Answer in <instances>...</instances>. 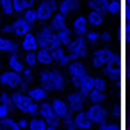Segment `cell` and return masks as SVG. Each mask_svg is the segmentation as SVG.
<instances>
[{
    "label": "cell",
    "mask_w": 130,
    "mask_h": 130,
    "mask_svg": "<svg viewBox=\"0 0 130 130\" xmlns=\"http://www.w3.org/2000/svg\"><path fill=\"white\" fill-rule=\"evenodd\" d=\"M39 85H42L48 92H62L67 88V74L61 70L45 68L39 73Z\"/></svg>",
    "instance_id": "cell-1"
},
{
    "label": "cell",
    "mask_w": 130,
    "mask_h": 130,
    "mask_svg": "<svg viewBox=\"0 0 130 130\" xmlns=\"http://www.w3.org/2000/svg\"><path fill=\"white\" fill-rule=\"evenodd\" d=\"M107 64H126V55L121 58L115 50H112L107 45L97 47L91 53V65L97 70H101Z\"/></svg>",
    "instance_id": "cell-2"
},
{
    "label": "cell",
    "mask_w": 130,
    "mask_h": 130,
    "mask_svg": "<svg viewBox=\"0 0 130 130\" xmlns=\"http://www.w3.org/2000/svg\"><path fill=\"white\" fill-rule=\"evenodd\" d=\"M12 100H14L15 110H18V112H21V113H24V115H29V117L38 115L39 103L33 101L26 92H21L20 89H18V91H14V92H12Z\"/></svg>",
    "instance_id": "cell-3"
},
{
    "label": "cell",
    "mask_w": 130,
    "mask_h": 130,
    "mask_svg": "<svg viewBox=\"0 0 130 130\" xmlns=\"http://www.w3.org/2000/svg\"><path fill=\"white\" fill-rule=\"evenodd\" d=\"M71 61H79V59H85L89 55V44L85 39V36H76L71 39V42L65 47Z\"/></svg>",
    "instance_id": "cell-4"
},
{
    "label": "cell",
    "mask_w": 130,
    "mask_h": 130,
    "mask_svg": "<svg viewBox=\"0 0 130 130\" xmlns=\"http://www.w3.org/2000/svg\"><path fill=\"white\" fill-rule=\"evenodd\" d=\"M59 2L58 0H41L36 6V15L39 23H47L58 12Z\"/></svg>",
    "instance_id": "cell-5"
},
{
    "label": "cell",
    "mask_w": 130,
    "mask_h": 130,
    "mask_svg": "<svg viewBox=\"0 0 130 130\" xmlns=\"http://www.w3.org/2000/svg\"><path fill=\"white\" fill-rule=\"evenodd\" d=\"M86 112L92 120L94 126H98L109 120V110L103 103H89V106L86 107Z\"/></svg>",
    "instance_id": "cell-6"
},
{
    "label": "cell",
    "mask_w": 130,
    "mask_h": 130,
    "mask_svg": "<svg viewBox=\"0 0 130 130\" xmlns=\"http://www.w3.org/2000/svg\"><path fill=\"white\" fill-rule=\"evenodd\" d=\"M67 103H68V106H70V110L73 112V113H77V112H80V110H85V107H86V104H88V98L86 95H83L80 91H71V92H68L67 94Z\"/></svg>",
    "instance_id": "cell-7"
},
{
    "label": "cell",
    "mask_w": 130,
    "mask_h": 130,
    "mask_svg": "<svg viewBox=\"0 0 130 130\" xmlns=\"http://www.w3.org/2000/svg\"><path fill=\"white\" fill-rule=\"evenodd\" d=\"M70 80H71V86L80 91L83 95H88L94 89V76H91L89 73L82 77H70Z\"/></svg>",
    "instance_id": "cell-8"
},
{
    "label": "cell",
    "mask_w": 130,
    "mask_h": 130,
    "mask_svg": "<svg viewBox=\"0 0 130 130\" xmlns=\"http://www.w3.org/2000/svg\"><path fill=\"white\" fill-rule=\"evenodd\" d=\"M2 79V85L9 88V89H18L20 85L23 83V76L21 73H17L14 70H6L0 74Z\"/></svg>",
    "instance_id": "cell-9"
},
{
    "label": "cell",
    "mask_w": 130,
    "mask_h": 130,
    "mask_svg": "<svg viewBox=\"0 0 130 130\" xmlns=\"http://www.w3.org/2000/svg\"><path fill=\"white\" fill-rule=\"evenodd\" d=\"M36 36H38L39 48H48L50 50V44H52V39L55 36V30L50 26H41L36 32Z\"/></svg>",
    "instance_id": "cell-10"
},
{
    "label": "cell",
    "mask_w": 130,
    "mask_h": 130,
    "mask_svg": "<svg viewBox=\"0 0 130 130\" xmlns=\"http://www.w3.org/2000/svg\"><path fill=\"white\" fill-rule=\"evenodd\" d=\"M12 27H14V35H15L17 38H23L26 33L32 32L33 24L30 21H27V20L21 15V17H17V18L12 21Z\"/></svg>",
    "instance_id": "cell-11"
},
{
    "label": "cell",
    "mask_w": 130,
    "mask_h": 130,
    "mask_svg": "<svg viewBox=\"0 0 130 130\" xmlns=\"http://www.w3.org/2000/svg\"><path fill=\"white\" fill-rule=\"evenodd\" d=\"M71 29H73V33L76 36H85L88 33V30H89V23H88L86 15L74 17V20L71 23Z\"/></svg>",
    "instance_id": "cell-12"
},
{
    "label": "cell",
    "mask_w": 130,
    "mask_h": 130,
    "mask_svg": "<svg viewBox=\"0 0 130 130\" xmlns=\"http://www.w3.org/2000/svg\"><path fill=\"white\" fill-rule=\"evenodd\" d=\"M74 126L79 130H92L94 123H92V120L89 118L86 109H85V110H80V112H77V113H74Z\"/></svg>",
    "instance_id": "cell-13"
},
{
    "label": "cell",
    "mask_w": 130,
    "mask_h": 130,
    "mask_svg": "<svg viewBox=\"0 0 130 130\" xmlns=\"http://www.w3.org/2000/svg\"><path fill=\"white\" fill-rule=\"evenodd\" d=\"M20 47H21V50H23V52H36V50L39 48L36 33H33V32L26 33V35L21 38Z\"/></svg>",
    "instance_id": "cell-14"
},
{
    "label": "cell",
    "mask_w": 130,
    "mask_h": 130,
    "mask_svg": "<svg viewBox=\"0 0 130 130\" xmlns=\"http://www.w3.org/2000/svg\"><path fill=\"white\" fill-rule=\"evenodd\" d=\"M67 68V74L70 77H82L85 74H88V68L80 59L79 61H71L70 64L65 67Z\"/></svg>",
    "instance_id": "cell-15"
},
{
    "label": "cell",
    "mask_w": 130,
    "mask_h": 130,
    "mask_svg": "<svg viewBox=\"0 0 130 130\" xmlns=\"http://www.w3.org/2000/svg\"><path fill=\"white\" fill-rule=\"evenodd\" d=\"M20 48L21 47L15 39L8 38V36H0V53H6V55L18 53Z\"/></svg>",
    "instance_id": "cell-16"
},
{
    "label": "cell",
    "mask_w": 130,
    "mask_h": 130,
    "mask_svg": "<svg viewBox=\"0 0 130 130\" xmlns=\"http://www.w3.org/2000/svg\"><path fill=\"white\" fill-rule=\"evenodd\" d=\"M52 56H53L55 64L59 65V67H67L71 62V58H70V55H68V52H67V48L64 45H61L58 48H53L52 50Z\"/></svg>",
    "instance_id": "cell-17"
},
{
    "label": "cell",
    "mask_w": 130,
    "mask_h": 130,
    "mask_svg": "<svg viewBox=\"0 0 130 130\" xmlns=\"http://www.w3.org/2000/svg\"><path fill=\"white\" fill-rule=\"evenodd\" d=\"M80 8V2L79 0H61L58 11L61 14H64L65 17H70L71 14H74L76 11H79Z\"/></svg>",
    "instance_id": "cell-18"
},
{
    "label": "cell",
    "mask_w": 130,
    "mask_h": 130,
    "mask_svg": "<svg viewBox=\"0 0 130 130\" xmlns=\"http://www.w3.org/2000/svg\"><path fill=\"white\" fill-rule=\"evenodd\" d=\"M52 106H53V110H55V113L62 120L64 117H67V115H70L71 113V110H70V106H68V103H67V100H64V98H53L52 100Z\"/></svg>",
    "instance_id": "cell-19"
},
{
    "label": "cell",
    "mask_w": 130,
    "mask_h": 130,
    "mask_svg": "<svg viewBox=\"0 0 130 130\" xmlns=\"http://www.w3.org/2000/svg\"><path fill=\"white\" fill-rule=\"evenodd\" d=\"M26 94L32 98L33 101H36V103H41V101L47 100V97H48V91L42 85H39V86H29Z\"/></svg>",
    "instance_id": "cell-20"
},
{
    "label": "cell",
    "mask_w": 130,
    "mask_h": 130,
    "mask_svg": "<svg viewBox=\"0 0 130 130\" xmlns=\"http://www.w3.org/2000/svg\"><path fill=\"white\" fill-rule=\"evenodd\" d=\"M36 58H38V64L45 67V68H50L55 64L53 56H52V50H48V48H38L36 50Z\"/></svg>",
    "instance_id": "cell-21"
},
{
    "label": "cell",
    "mask_w": 130,
    "mask_h": 130,
    "mask_svg": "<svg viewBox=\"0 0 130 130\" xmlns=\"http://www.w3.org/2000/svg\"><path fill=\"white\" fill-rule=\"evenodd\" d=\"M104 12H100V11H95V9H91L89 12H88V15H86V18H88V23H89V27H92V29H97L100 26H103V23H104Z\"/></svg>",
    "instance_id": "cell-22"
},
{
    "label": "cell",
    "mask_w": 130,
    "mask_h": 130,
    "mask_svg": "<svg viewBox=\"0 0 130 130\" xmlns=\"http://www.w3.org/2000/svg\"><path fill=\"white\" fill-rule=\"evenodd\" d=\"M8 67H9V70H14V71H17V73H21V71L26 68L24 62L20 59L18 53H11V55H8Z\"/></svg>",
    "instance_id": "cell-23"
},
{
    "label": "cell",
    "mask_w": 130,
    "mask_h": 130,
    "mask_svg": "<svg viewBox=\"0 0 130 130\" xmlns=\"http://www.w3.org/2000/svg\"><path fill=\"white\" fill-rule=\"evenodd\" d=\"M48 26L56 32V30H59V29H62L67 26V17H65L64 14H61L59 11L50 18V21H48Z\"/></svg>",
    "instance_id": "cell-24"
},
{
    "label": "cell",
    "mask_w": 130,
    "mask_h": 130,
    "mask_svg": "<svg viewBox=\"0 0 130 130\" xmlns=\"http://www.w3.org/2000/svg\"><path fill=\"white\" fill-rule=\"evenodd\" d=\"M12 5H14V12L17 15H21L26 9L36 5V0H12Z\"/></svg>",
    "instance_id": "cell-25"
},
{
    "label": "cell",
    "mask_w": 130,
    "mask_h": 130,
    "mask_svg": "<svg viewBox=\"0 0 130 130\" xmlns=\"http://www.w3.org/2000/svg\"><path fill=\"white\" fill-rule=\"evenodd\" d=\"M38 115L42 117L44 120H48V118L55 117L56 113H55V110H53L52 101H47V100L41 101V103H39V109H38Z\"/></svg>",
    "instance_id": "cell-26"
},
{
    "label": "cell",
    "mask_w": 130,
    "mask_h": 130,
    "mask_svg": "<svg viewBox=\"0 0 130 130\" xmlns=\"http://www.w3.org/2000/svg\"><path fill=\"white\" fill-rule=\"evenodd\" d=\"M56 33H58V36H59V41H61V44L64 45V47H67L70 42H71V39L74 38L73 35V29L71 27H68V26H65V27H62V29H59V30H56Z\"/></svg>",
    "instance_id": "cell-27"
},
{
    "label": "cell",
    "mask_w": 130,
    "mask_h": 130,
    "mask_svg": "<svg viewBox=\"0 0 130 130\" xmlns=\"http://www.w3.org/2000/svg\"><path fill=\"white\" fill-rule=\"evenodd\" d=\"M47 129V121L42 118V117H32L29 120V126L27 130H45Z\"/></svg>",
    "instance_id": "cell-28"
},
{
    "label": "cell",
    "mask_w": 130,
    "mask_h": 130,
    "mask_svg": "<svg viewBox=\"0 0 130 130\" xmlns=\"http://www.w3.org/2000/svg\"><path fill=\"white\" fill-rule=\"evenodd\" d=\"M88 103H104L107 100V94L106 91H98V89H92L88 95Z\"/></svg>",
    "instance_id": "cell-29"
},
{
    "label": "cell",
    "mask_w": 130,
    "mask_h": 130,
    "mask_svg": "<svg viewBox=\"0 0 130 130\" xmlns=\"http://www.w3.org/2000/svg\"><path fill=\"white\" fill-rule=\"evenodd\" d=\"M0 130H21V129L18 126V121L8 115V117L0 120Z\"/></svg>",
    "instance_id": "cell-30"
},
{
    "label": "cell",
    "mask_w": 130,
    "mask_h": 130,
    "mask_svg": "<svg viewBox=\"0 0 130 130\" xmlns=\"http://www.w3.org/2000/svg\"><path fill=\"white\" fill-rule=\"evenodd\" d=\"M109 2L110 0H88V6H89V9H95V11L107 14Z\"/></svg>",
    "instance_id": "cell-31"
},
{
    "label": "cell",
    "mask_w": 130,
    "mask_h": 130,
    "mask_svg": "<svg viewBox=\"0 0 130 130\" xmlns=\"http://www.w3.org/2000/svg\"><path fill=\"white\" fill-rule=\"evenodd\" d=\"M85 39L88 41L89 45H94L95 47L97 44L101 42V32H98L97 29H89L88 33L85 35Z\"/></svg>",
    "instance_id": "cell-32"
},
{
    "label": "cell",
    "mask_w": 130,
    "mask_h": 130,
    "mask_svg": "<svg viewBox=\"0 0 130 130\" xmlns=\"http://www.w3.org/2000/svg\"><path fill=\"white\" fill-rule=\"evenodd\" d=\"M23 62L26 67H30V68H36L38 67V58H36V52H24L23 55Z\"/></svg>",
    "instance_id": "cell-33"
},
{
    "label": "cell",
    "mask_w": 130,
    "mask_h": 130,
    "mask_svg": "<svg viewBox=\"0 0 130 130\" xmlns=\"http://www.w3.org/2000/svg\"><path fill=\"white\" fill-rule=\"evenodd\" d=\"M0 11H2V14L6 15V17H12V15H15L12 0H0Z\"/></svg>",
    "instance_id": "cell-34"
},
{
    "label": "cell",
    "mask_w": 130,
    "mask_h": 130,
    "mask_svg": "<svg viewBox=\"0 0 130 130\" xmlns=\"http://www.w3.org/2000/svg\"><path fill=\"white\" fill-rule=\"evenodd\" d=\"M121 38H123L124 47H130V20L123 21V27H121Z\"/></svg>",
    "instance_id": "cell-35"
},
{
    "label": "cell",
    "mask_w": 130,
    "mask_h": 130,
    "mask_svg": "<svg viewBox=\"0 0 130 130\" xmlns=\"http://www.w3.org/2000/svg\"><path fill=\"white\" fill-rule=\"evenodd\" d=\"M0 103L6 104L11 110H15V106H14V100H12V92H8V91H3L0 92Z\"/></svg>",
    "instance_id": "cell-36"
},
{
    "label": "cell",
    "mask_w": 130,
    "mask_h": 130,
    "mask_svg": "<svg viewBox=\"0 0 130 130\" xmlns=\"http://www.w3.org/2000/svg\"><path fill=\"white\" fill-rule=\"evenodd\" d=\"M94 89H98V91L107 89V80L104 76H94Z\"/></svg>",
    "instance_id": "cell-37"
},
{
    "label": "cell",
    "mask_w": 130,
    "mask_h": 130,
    "mask_svg": "<svg viewBox=\"0 0 130 130\" xmlns=\"http://www.w3.org/2000/svg\"><path fill=\"white\" fill-rule=\"evenodd\" d=\"M27 21H30L32 24H35L36 21H38V15H36V8L35 6H32V8H29V9H26L23 14H21Z\"/></svg>",
    "instance_id": "cell-38"
},
{
    "label": "cell",
    "mask_w": 130,
    "mask_h": 130,
    "mask_svg": "<svg viewBox=\"0 0 130 130\" xmlns=\"http://www.w3.org/2000/svg\"><path fill=\"white\" fill-rule=\"evenodd\" d=\"M97 130H121V126L117 121H104L97 126Z\"/></svg>",
    "instance_id": "cell-39"
},
{
    "label": "cell",
    "mask_w": 130,
    "mask_h": 130,
    "mask_svg": "<svg viewBox=\"0 0 130 130\" xmlns=\"http://www.w3.org/2000/svg\"><path fill=\"white\" fill-rule=\"evenodd\" d=\"M121 17L123 21L130 20V0H121Z\"/></svg>",
    "instance_id": "cell-40"
},
{
    "label": "cell",
    "mask_w": 130,
    "mask_h": 130,
    "mask_svg": "<svg viewBox=\"0 0 130 130\" xmlns=\"http://www.w3.org/2000/svg\"><path fill=\"white\" fill-rule=\"evenodd\" d=\"M21 76H23V80L26 82V83H32L33 79H35V74H33V68H30V67H26L23 71H21Z\"/></svg>",
    "instance_id": "cell-41"
},
{
    "label": "cell",
    "mask_w": 130,
    "mask_h": 130,
    "mask_svg": "<svg viewBox=\"0 0 130 130\" xmlns=\"http://www.w3.org/2000/svg\"><path fill=\"white\" fill-rule=\"evenodd\" d=\"M112 39H113V35L109 32V30H104V32H101V42H104V44H109Z\"/></svg>",
    "instance_id": "cell-42"
},
{
    "label": "cell",
    "mask_w": 130,
    "mask_h": 130,
    "mask_svg": "<svg viewBox=\"0 0 130 130\" xmlns=\"http://www.w3.org/2000/svg\"><path fill=\"white\" fill-rule=\"evenodd\" d=\"M62 124H64L65 127H68V126H73V124H74V113H73V112H71L70 115H67V117L62 118Z\"/></svg>",
    "instance_id": "cell-43"
},
{
    "label": "cell",
    "mask_w": 130,
    "mask_h": 130,
    "mask_svg": "<svg viewBox=\"0 0 130 130\" xmlns=\"http://www.w3.org/2000/svg\"><path fill=\"white\" fill-rule=\"evenodd\" d=\"M11 112H12V110H11V109H9L6 104L0 103V120H2V118H5V117H8Z\"/></svg>",
    "instance_id": "cell-44"
},
{
    "label": "cell",
    "mask_w": 130,
    "mask_h": 130,
    "mask_svg": "<svg viewBox=\"0 0 130 130\" xmlns=\"http://www.w3.org/2000/svg\"><path fill=\"white\" fill-rule=\"evenodd\" d=\"M124 70H126V77L130 79V53L129 56L126 55V64H124Z\"/></svg>",
    "instance_id": "cell-45"
},
{
    "label": "cell",
    "mask_w": 130,
    "mask_h": 130,
    "mask_svg": "<svg viewBox=\"0 0 130 130\" xmlns=\"http://www.w3.org/2000/svg\"><path fill=\"white\" fill-rule=\"evenodd\" d=\"M18 121V126H20V129L24 130L27 129V126H29V120H26V118H20V120H17Z\"/></svg>",
    "instance_id": "cell-46"
},
{
    "label": "cell",
    "mask_w": 130,
    "mask_h": 130,
    "mask_svg": "<svg viewBox=\"0 0 130 130\" xmlns=\"http://www.w3.org/2000/svg\"><path fill=\"white\" fill-rule=\"evenodd\" d=\"M2 32L5 33V35H11V33H14V27H12V23H11V24H6V26H3Z\"/></svg>",
    "instance_id": "cell-47"
},
{
    "label": "cell",
    "mask_w": 130,
    "mask_h": 130,
    "mask_svg": "<svg viewBox=\"0 0 130 130\" xmlns=\"http://www.w3.org/2000/svg\"><path fill=\"white\" fill-rule=\"evenodd\" d=\"M45 130H59V127H56V126H50V124H47V129Z\"/></svg>",
    "instance_id": "cell-48"
},
{
    "label": "cell",
    "mask_w": 130,
    "mask_h": 130,
    "mask_svg": "<svg viewBox=\"0 0 130 130\" xmlns=\"http://www.w3.org/2000/svg\"><path fill=\"white\" fill-rule=\"evenodd\" d=\"M65 129H67V130H79L76 126H74V124H73V126H68V127H65Z\"/></svg>",
    "instance_id": "cell-49"
},
{
    "label": "cell",
    "mask_w": 130,
    "mask_h": 130,
    "mask_svg": "<svg viewBox=\"0 0 130 130\" xmlns=\"http://www.w3.org/2000/svg\"><path fill=\"white\" fill-rule=\"evenodd\" d=\"M0 85H2V79H0Z\"/></svg>",
    "instance_id": "cell-50"
},
{
    "label": "cell",
    "mask_w": 130,
    "mask_h": 130,
    "mask_svg": "<svg viewBox=\"0 0 130 130\" xmlns=\"http://www.w3.org/2000/svg\"><path fill=\"white\" fill-rule=\"evenodd\" d=\"M65 130H67V129H65Z\"/></svg>",
    "instance_id": "cell-51"
}]
</instances>
